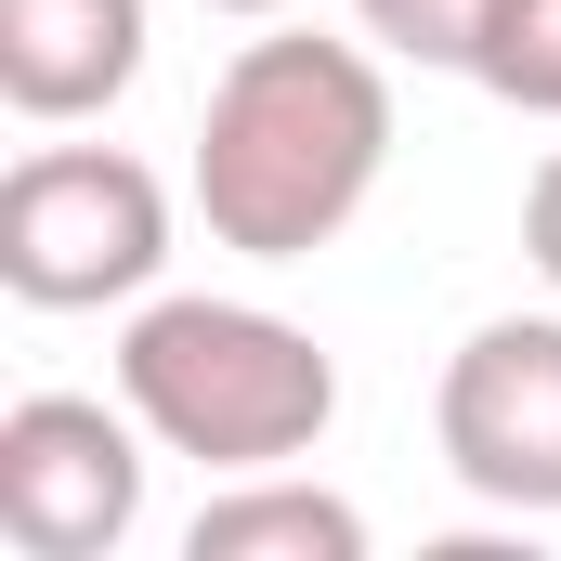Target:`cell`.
I'll list each match as a JSON object with an SVG mask.
<instances>
[{
	"label": "cell",
	"instance_id": "obj_7",
	"mask_svg": "<svg viewBox=\"0 0 561 561\" xmlns=\"http://www.w3.org/2000/svg\"><path fill=\"white\" fill-rule=\"evenodd\" d=\"M183 561H366V510L300 470H236L222 496H196Z\"/></svg>",
	"mask_w": 561,
	"mask_h": 561
},
{
	"label": "cell",
	"instance_id": "obj_10",
	"mask_svg": "<svg viewBox=\"0 0 561 561\" xmlns=\"http://www.w3.org/2000/svg\"><path fill=\"white\" fill-rule=\"evenodd\" d=\"M523 262H536V275L561 287V144H549V170L523 183Z\"/></svg>",
	"mask_w": 561,
	"mask_h": 561
},
{
	"label": "cell",
	"instance_id": "obj_6",
	"mask_svg": "<svg viewBox=\"0 0 561 561\" xmlns=\"http://www.w3.org/2000/svg\"><path fill=\"white\" fill-rule=\"evenodd\" d=\"M144 79V0H0V105L66 131Z\"/></svg>",
	"mask_w": 561,
	"mask_h": 561
},
{
	"label": "cell",
	"instance_id": "obj_9",
	"mask_svg": "<svg viewBox=\"0 0 561 561\" xmlns=\"http://www.w3.org/2000/svg\"><path fill=\"white\" fill-rule=\"evenodd\" d=\"M353 13H366L379 53L444 66V79H470V53H483V26H496V0H353Z\"/></svg>",
	"mask_w": 561,
	"mask_h": 561
},
{
	"label": "cell",
	"instance_id": "obj_5",
	"mask_svg": "<svg viewBox=\"0 0 561 561\" xmlns=\"http://www.w3.org/2000/svg\"><path fill=\"white\" fill-rule=\"evenodd\" d=\"M144 444L131 405L92 392H26L0 419V536L26 561H118L144 523Z\"/></svg>",
	"mask_w": 561,
	"mask_h": 561
},
{
	"label": "cell",
	"instance_id": "obj_3",
	"mask_svg": "<svg viewBox=\"0 0 561 561\" xmlns=\"http://www.w3.org/2000/svg\"><path fill=\"white\" fill-rule=\"evenodd\" d=\"M170 262V183L118 144H39L0 170V287L26 313L144 300Z\"/></svg>",
	"mask_w": 561,
	"mask_h": 561
},
{
	"label": "cell",
	"instance_id": "obj_11",
	"mask_svg": "<svg viewBox=\"0 0 561 561\" xmlns=\"http://www.w3.org/2000/svg\"><path fill=\"white\" fill-rule=\"evenodd\" d=\"M209 13H287V0H209Z\"/></svg>",
	"mask_w": 561,
	"mask_h": 561
},
{
	"label": "cell",
	"instance_id": "obj_8",
	"mask_svg": "<svg viewBox=\"0 0 561 561\" xmlns=\"http://www.w3.org/2000/svg\"><path fill=\"white\" fill-rule=\"evenodd\" d=\"M470 79H483L510 118H561V0H496Z\"/></svg>",
	"mask_w": 561,
	"mask_h": 561
},
{
	"label": "cell",
	"instance_id": "obj_4",
	"mask_svg": "<svg viewBox=\"0 0 561 561\" xmlns=\"http://www.w3.org/2000/svg\"><path fill=\"white\" fill-rule=\"evenodd\" d=\"M431 444L444 470L510 510V523H549L561 510V313H496L444 353V392H431Z\"/></svg>",
	"mask_w": 561,
	"mask_h": 561
},
{
	"label": "cell",
	"instance_id": "obj_1",
	"mask_svg": "<svg viewBox=\"0 0 561 561\" xmlns=\"http://www.w3.org/2000/svg\"><path fill=\"white\" fill-rule=\"evenodd\" d=\"M392 170V79L366 39H313L275 26L209 79L196 118V222L236 262H313L327 236H353V209Z\"/></svg>",
	"mask_w": 561,
	"mask_h": 561
},
{
	"label": "cell",
	"instance_id": "obj_2",
	"mask_svg": "<svg viewBox=\"0 0 561 561\" xmlns=\"http://www.w3.org/2000/svg\"><path fill=\"white\" fill-rule=\"evenodd\" d=\"M118 405L157 431V457H196V470H287L313 457L340 419V353L313 327H287L262 300H144L118 327Z\"/></svg>",
	"mask_w": 561,
	"mask_h": 561
}]
</instances>
